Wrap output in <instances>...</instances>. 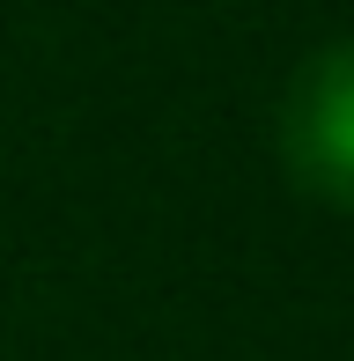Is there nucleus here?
Returning <instances> with one entry per match:
<instances>
[{
	"label": "nucleus",
	"instance_id": "obj_1",
	"mask_svg": "<svg viewBox=\"0 0 354 361\" xmlns=\"http://www.w3.org/2000/svg\"><path fill=\"white\" fill-rule=\"evenodd\" d=\"M281 162L310 200L354 214V37L295 67L281 96Z\"/></svg>",
	"mask_w": 354,
	"mask_h": 361
}]
</instances>
